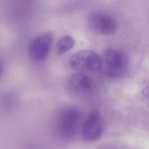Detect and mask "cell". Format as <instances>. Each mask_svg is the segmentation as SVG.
<instances>
[{"mask_svg":"<svg viewBox=\"0 0 149 149\" xmlns=\"http://www.w3.org/2000/svg\"><path fill=\"white\" fill-rule=\"evenodd\" d=\"M80 120V112L75 107L63 108L56 117V130L62 138H72L77 132Z\"/></svg>","mask_w":149,"mask_h":149,"instance_id":"6da1fadb","label":"cell"},{"mask_svg":"<svg viewBox=\"0 0 149 149\" xmlns=\"http://www.w3.org/2000/svg\"><path fill=\"white\" fill-rule=\"evenodd\" d=\"M127 67V59L122 51L109 48L104 52L102 58V67L106 76L117 79L125 74Z\"/></svg>","mask_w":149,"mask_h":149,"instance_id":"7a4b0ae2","label":"cell"},{"mask_svg":"<svg viewBox=\"0 0 149 149\" xmlns=\"http://www.w3.org/2000/svg\"><path fill=\"white\" fill-rule=\"evenodd\" d=\"M73 69L81 72L97 71L101 69L102 58L91 50H81L76 52L70 59Z\"/></svg>","mask_w":149,"mask_h":149,"instance_id":"3957f363","label":"cell"},{"mask_svg":"<svg viewBox=\"0 0 149 149\" xmlns=\"http://www.w3.org/2000/svg\"><path fill=\"white\" fill-rule=\"evenodd\" d=\"M53 42L52 33H44L36 36L31 42L29 52L31 59L34 62H42L48 56Z\"/></svg>","mask_w":149,"mask_h":149,"instance_id":"277c9868","label":"cell"},{"mask_svg":"<svg viewBox=\"0 0 149 149\" xmlns=\"http://www.w3.org/2000/svg\"><path fill=\"white\" fill-rule=\"evenodd\" d=\"M90 27L103 35H112L118 29V23L114 17L103 12H94L89 17Z\"/></svg>","mask_w":149,"mask_h":149,"instance_id":"5b68a950","label":"cell"},{"mask_svg":"<svg viewBox=\"0 0 149 149\" xmlns=\"http://www.w3.org/2000/svg\"><path fill=\"white\" fill-rule=\"evenodd\" d=\"M103 131V119L101 113L96 109L89 112L81 129L83 138L87 141H97Z\"/></svg>","mask_w":149,"mask_h":149,"instance_id":"8992f818","label":"cell"},{"mask_svg":"<svg viewBox=\"0 0 149 149\" xmlns=\"http://www.w3.org/2000/svg\"><path fill=\"white\" fill-rule=\"evenodd\" d=\"M93 81L83 73H77L69 78L68 81V90L77 95H84L92 91Z\"/></svg>","mask_w":149,"mask_h":149,"instance_id":"52a82bcc","label":"cell"},{"mask_svg":"<svg viewBox=\"0 0 149 149\" xmlns=\"http://www.w3.org/2000/svg\"><path fill=\"white\" fill-rule=\"evenodd\" d=\"M75 45V40L71 36H63L59 39L56 45L57 52L59 55H63L71 50Z\"/></svg>","mask_w":149,"mask_h":149,"instance_id":"ba28073f","label":"cell"},{"mask_svg":"<svg viewBox=\"0 0 149 149\" xmlns=\"http://www.w3.org/2000/svg\"><path fill=\"white\" fill-rule=\"evenodd\" d=\"M2 71H3L2 65H1V64L0 63V77H1V74H2Z\"/></svg>","mask_w":149,"mask_h":149,"instance_id":"9c48e42d","label":"cell"}]
</instances>
